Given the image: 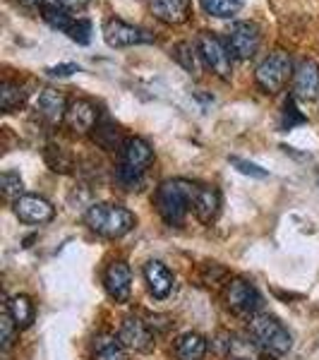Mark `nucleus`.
Segmentation results:
<instances>
[{"instance_id":"obj_31","label":"nucleus","mask_w":319,"mask_h":360,"mask_svg":"<svg viewBox=\"0 0 319 360\" xmlns=\"http://www.w3.org/2000/svg\"><path fill=\"white\" fill-rule=\"evenodd\" d=\"M46 72L51 77H70L72 72H79L77 63H63V65H53V68H46Z\"/></svg>"},{"instance_id":"obj_32","label":"nucleus","mask_w":319,"mask_h":360,"mask_svg":"<svg viewBox=\"0 0 319 360\" xmlns=\"http://www.w3.org/2000/svg\"><path fill=\"white\" fill-rule=\"evenodd\" d=\"M56 3L63 5L65 10H82L91 3V0H56Z\"/></svg>"},{"instance_id":"obj_7","label":"nucleus","mask_w":319,"mask_h":360,"mask_svg":"<svg viewBox=\"0 0 319 360\" xmlns=\"http://www.w3.org/2000/svg\"><path fill=\"white\" fill-rule=\"evenodd\" d=\"M223 300L230 312L242 317H254L262 307V295L247 278H230L223 288Z\"/></svg>"},{"instance_id":"obj_27","label":"nucleus","mask_w":319,"mask_h":360,"mask_svg":"<svg viewBox=\"0 0 319 360\" xmlns=\"http://www.w3.org/2000/svg\"><path fill=\"white\" fill-rule=\"evenodd\" d=\"M17 329H20V327H17L15 319L10 317V312L5 310L3 317H0V341H3V351H10V348H13Z\"/></svg>"},{"instance_id":"obj_29","label":"nucleus","mask_w":319,"mask_h":360,"mask_svg":"<svg viewBox=\"0 0 319 360\" xmlns=\"http://www.w3.org/2000/svg\"><path fill=\"white\" fill-rule=\"evenodd\" d=\"M230 164H233L240 173H245V176L266 178V171H264V168H262V166H257V164H250V161H242V159H237V156H233V159H230Z\"/></svg>"},{"instance_id":"obj_9","label":"nucleus","mask_w":319,"mask_h":360,"mask_svg":"<svg viewBox=\"0 0 319 360\" xmlns=\"http://www.w3.org/2000/svg\"><path fill=\"white\" fill-rule=\"evenodd\" d=\"M103 39L111 49H130V46H139V44H149L154 41V37L142 27H135L125 20H118V17H111V20L103 25Z\"/></svg>"},{"instance_id":"obj_23","label":"nucleus","mask_w":319,"mask_h":360,"mask_svg":"<svg viewBox=\"0 0 319 360\" xmlns=\"http://www.w3.org/2000/svg\"><path fill=\"white\" fill-rule=\"evenodd\" d=\"M8 312H10V317L15 319L17 327H29V324L34 322V303L27 295H15V298H10Z\"/></svg>"},{"instance_id":"obj_24","label":"nucleus","mask_w":319,"mask_h":360,"mask_svg":"<svg viewBox=\"0 0 319 360\" xmlns=\"http://www.w3.org/2000/svg\"><path fill=\"white\" fill-rule=\"evenodd\" d=\"M202 3V10L209 15V17H216V20H228L240 13L242 8V0H200Z\"/></svg>"},{"instance_id":"obj_26","label":"nucleus","mask_w":319,"mask_h":360,"mask_svg":"<svg viewBox=\"0 0 319 360\" xmlns=\"http://www.w3.org/2000/svg\"><path fill=\"white\" fill-rule=\"evenodd\" d=\"M44 20L48 22L53 29H60V32H70V27H72V17L67 15V10L63 8V5H44Z\"/></svg>"},{"instance_id":"obj_18","label":"nucleus","mask_w":319,"mask_h":360,"mask_svg":"<svg viewBox=\"0 0 319 360\" xmlns=\"http://www.w3.org/2000/svg\"><path fill=\"white\" fill-rule=\"evenodd\" d=\"M193 212L202 224H214L219 217V212H221V193H219L216 188L200 185V193H197Z\"/></svg>"},{"instance_id":"obj_1","label":"nucleus","mask_w":319,"mask_h":360,"mask_svg":"<svg viewBox=\"0 0 319 360\" xmlns=\"http://www.w3.org/2000/svg\"><path fill=\"white\" fill-rule=\"evenodd\" d=\"M197 193H200V185L185 178L164 180L154 195L156 212L161 214V219L168 226H183L185 217L195 209Z\"/></svg>"},{"instance_id":"obj_25","label":"nucleus","mask_w":319,"mask_h":360,"mask_svg":"<svg viewBox=\"0 0 319 360\" xmlns=\"http://www.w3.org/2000/svg\"><path fill=\"white\" fill-rule=\"evenodd\" d=\"M0 190H3V197L5 200H10L15 205L20 197H25V183H22L20 173L15 171H5L3 176H0Z\"/></svg>"},{"instance_id":"obj_21","label":"nucleus","mask_w":319,"mask_h":360,"mask_svg":"<svg viewBox=\"0 0 319 360\" xmlns=\"http://www.w3.org/2000/svg\"><path fill=\"white\" fill-rule=\"evenodd\" d=\"M176 353L178 360H204L207 356V339L195 332L183 334L176 341Z\"/></svg>"},{"instance_id":"obj_13","label":"nucleus","mask_w":319,"mask_h":360,"mask_svg":"<svg viewBox=\"0 0 319 360\" xmlns=\"http://www.w3.org/2000/svg\"><path fill=\"white\" fill-rule=\"evenodd\" d=\"M65 125L77 135H86V132L96 130L98 125V108L94 101L89 98H74L67 106V115H65Z\"/></svg>"},{"instance_id":"obj_17","label":"nucleus","mask_w":319,"mask_h":360,"mask_svg":"<svg viewBox=\"0 0 319 360\" xmlns=\"http://www.w3.org/2000/svg\"><path fill=\"white\" fill-rule=\"evenodd\" d=\"M149 8L164 25H185L190 20V0H152Z\"/></svg>"},{"instance_id":"obj_10","label":"nucleus","mask_w":319,"mask_h":360,"mask_svg":"<svg viewBox=\"0 0 319 360\" xmlns=\"http://www.w3.org/2000/svg\"><path fill=\"white\" fill-rule=\"evenodd\" d=\"M118 336L127 351H135V353H152L156 346L154 329L149 327V322H144V319H139L135 315L123 319Z\"/></svg>"},{"instance_id":"obj_12","label":"nucleus","mask_w":319,"mask_h":360,"mask_svg":"<svg viewBox=\"0 0 319 360\" xmlns=\"http://www.w3.org/2000/svg\"><path fill=\"white\" fill-rule=\"evenodd\" d=\"M103 286H106V293L111 295L115 303H127L132 293V274L130 266L120 259H115L106 266L103 271Z\"/></svg>"},{"instance_id":"obj_16","label":"nucleus","mask_w":319,"mask_h":360,"mask_svg":"<svg viewBox=\"0 0 319 360\" xmlns=\"http://www.w3.org/2000/svg\"><path fill=\"white\" fill-rule=\"evenodd\" d=\"M144 281H147L149 286V293L154 295V298H168L173 291V283H176V278H173L171 269L164 264V262H152L144 264Z\"/></svg>"},{"instance_id":"obj_2","label":"nucleus","mask_w":319,"mask_h":360,"mask_svg":"<svg viewBox=\"0 0 319 360\" xmlns=\"http://www.w3.org/2000/svg\"><path fill=\"white\" fill-rule=\"evenodd\" d=\"M84 221L94 233L103 236V238H123L135 229L137 217L130 212V209H125L120 205L98 202V205H91L86 209Z\"/></svg>"},{"instance_id":"obj_22","label":"nucleus","mask_w":319,"mask_h":360,"mask_svg":"<svg viewBox=\"0 0 319 360\" xmlns=\"http://www.w3.org/2000/svg\"><path fill=\"white\" fill-rule=\"evenodd\" d=\"M25 101H27V91L20 82L5 79V82L0 84V106H3L5 113H13L15 108H20Z\"/></svg>"},{"instance_id":"obj_5","label":"nucleus","mask_w":319,"mask_h":360,"mask_svg":"<svg viewBox=\"0 0 319 360\" xmlns=\"http://www.w3.org/2000/svg\"><path fill=\"white\" fill-rule=\"evenodd\" d=\"M293 72L295 70H293L291 56H288L286 51H274V53H269L257 65L254 79H257V86L264 94H276V91H281L283 86H286Z\"/></svg>"},{"instance_id":"obj_3","label":"nucleus","mask_w":319,"mask_h":360,"mask_svg":"<svg viewBox=\"0 0 319 360\" xmlns=\"http://www.w3.org/2000/svg\"><path fill=\"white\" fill-rule=\"evenodd\" d=\"M154 164V149L147 139L142 137H127L120 147V166L118 180L127 190H132L147 173V168Z\"/></svg>"},{"instance_id":"obj_19","label":"nucleus","mask_w":319,"mask_h":360,"mask_svg":"<svg viewBox=\"0 0 319 360\" xmlns=\"http://www.w3.org/2000/svg\"><path fill=\"white\" fill-rule=\"evenodd\" d=\"M127 348L123 346L120 336L115 334H98L91 344V358L94 360H127Z\"/></svg>"},{"instance_id":"obj_14","label":"nucleus","mask_w":319,"mask_h":360,"mask_svg":"<svg viewBox=\"0 0 319 360\" xmlns=\"http://www.w3.org/2000/svg\"><path fill=\"white\" fill-rule=\"evenodd\" d=\"M15 214L25 224H48L56 217V207L39 195H25L15 202Z\"/></svg>"},{"instance_id":"obj_6","label":"nucleus","mask_w":319,"mask_h":360,"mask_svg":"<svg viewBox=\"0 0 319 360\" xmlns=\"http://www.w3.org/2000/svg\"><path fill=\"white\" fill-rule=\"evenodd\" d=\"M197 46H200V53H202L204 65L211 70L219 79H230L235 58L230 56L228 46H226L219 37H214L211 32H202L200 37H197Z\"/></svg>"},{"instance_id":"obj_11","label":"nucleus","mask_w":319,"mask_h":360,"mask_svg":"<svg viewBox=\"0 0 319 360\" xmlns=\"http://www.w3.org/2000/svg\"><path fill=\"white\" fill-rule=\"evenodd\" d=\"M67 98L63 94L60 89H53V86H46L37 94V101H34V108L37 113L41 115L46 123L58 125V123H65V115H67Z\"/></svg>"},{"instance_id":"obj_20","label":"nucleus","mask_w":319,"mask_h":360,"mask_svg":"<svg viewBox=\"0 0 319 360\" xmlns=\"http://www.w3.org/2000/svg\"><path fill=\"white\" fill-rule=\"evenodd\" d=\"M171 53H173L176 63L185 70V72L193 75V77H200L202 68H204V60H202V53H200V46L193 44V41H181V44L173 46Z\"/></svg>"},{"instance_id":"obj_28","label":"nucleus","mask_w":319,"mask_h":360,"mask_svg":"<svg viewBox=\"0 0 319 360\" xmlns=\"http://www.w3.org/2000/svg\"><path fill=\"white\" fill-rule=\"evenodd\" d=\"M89 34H91V25L86 20H74L72 27H70L67 37L77 44H89Z\"/></svg>"},{"instance_id":"obj_30","label":"nucleus","mask_w":319,"mask_h":360,"mask_svg":"<svg viewBox=\"0 0 319 360\" xmlns=\"http://www.w3.org/2000/svg\"><path fill=\"white\" fill-rule=\"evenodd\" d=\"M295 123H305V115L295 108V101L291 98V101L286 103V111H283V130H291Z\"/></svg>"},{"instance_id":"obj_33","label":"nucleus","mask_w":319,"mask_h":360,"mask_svg":"<svg viewBox=\"0 0 319 360\" xmlns=\"http://www.w3.org/2000/svg\"><path fill=\"white\" fill-rule=\"evenodd\" d=\"M22 3H25L27 8H34V5H41L44 0H22Z\"/></svg>"},{"instance_id":"obj_8","label":"nucleus","mask_w":319,"mask_h":360,"mask_svg":"<svg viewBox=\"0 0 319 360\" xmlns=\"http://www.w3.org/2000/svg\"><path fill=\"white\" fill-rule=\"evenodd\" d=\"M259 41H262V34L254 22H235L226 37V46L235 60H250L257 53Z\"/></svg>"},{"instance_id":"obj_15","label":"nucleus","mask_w":319,"mask_h":360,"mask_svg":"<svg viewBox=\"0 0 319 360\" xmlns=\"http://www.w3.org/2000/svg\"><path fill=\"white\" fill-rule=\"evenodd\" d=\"M293 94L305 101L319 98V65L315 60H300L293 72Z\"/></svg>"},{"instance_id":"obj_4","label":"nucleus","mask_w":319,"mask_h":360,"mask_svg":"<svg viewBox=\"0 0 319 360\" xmlns=\"http://www.w3.org/2000/svg\"><path fill=\"white\" fill-rule=\"evenodd\" d=\"M247 329H250V336L254 339V344L262 348L264 353H269V356H274V358L286 356V353L293 348L291 332H288V329L271 315H254V317H250Z\"/></svg>"}]
</instances>
